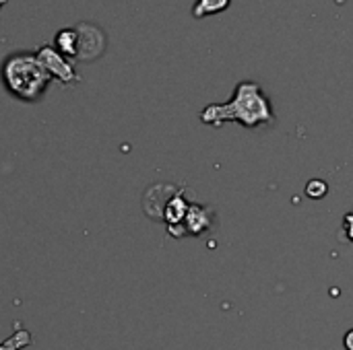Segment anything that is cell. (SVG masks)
Listing matches in <instances>:
<instances>
[{"instance_id":"cell-5","label":"cell","mask_w":353,"mask_h":350,"mask_svg":"<svg viewBox=\"0 0 353 350\" xmlns=\"http://www.w3.org/2000/svg\"><path fill=\"white\" fill-rule=\"evenodd\" d=\"M31 342V336L25 332V330H19L8 342H4V344H0V350H19L23 349V347H27Z\"/></svg>"},{"instance_id":"cell-3","label":"cell","mask_w":353,"mask_h":350,"mask_svg":"<svg viewBox=\"0 0 353 350\" xmlns=\"http://www.w3.org/2000/svg\"><path fill=\"white\" fill-rule=\"evenodd\" d=\"M39 62H41V66L48 70V74L50 72H54L58 78H62V80H70L74 74H72V70H70V66L68 64H64V60H60L52 50H41L39 52Z\"/></svg>"},{"instance_id":"cell-7","label":"cell","mask_w":353,"mask_h":350,"mask_svg":"<svg viewBox=\"0 0 353 350\" xmlns=\"http://www.w3.org/2000/svg\"><path fill=\"white\" fill-rule=\"evenodd\" d=\"M343 233H347V239L353 241V212L345 215V221H343Z\"/></svg>"},{"instance_id":"cell-1","label":"cell","mask_w":353,"mask_h":350,"mask_svg":"<svg viewBox=\"0 0 353 350\" xmlns=\"http://www.w3.org/2000/svg\"><path fill=\"white\" fill-rule=\"evenodd\" d=\"M201 120L209 126L240 122L246 128H259L275 124V113L261 85L254 80H242L228 103H213L205 107L201 111Z\"/></svg>"},{"instance_id":"cell-8","label":"cell","mask_w":353,"mask_h":350,"mask_svg":"<svg viewBox=\"0 0 353 350\" xmlns=\"http://www.w3.org/2000/svg\"><path fill=\"white\" fill-rule=\"evenodd\" d=\"M343 344H345V349L353 350V330H350L347 334H345V338H343Z\"/></svg>"},{"instance_id":"cell-6","label":"cell","mask_w":353,"mask_h":350,"mask_svg":"<svg viewBox=\"0 0 353 350\" xmlns=\"http://www.w3.org/2000/svg\"><path fill=\"white\" fill-rule=\"evenodd\" d=\"M327 192H329V186H327L323 179H312V182L306 186V196H310V198H314V200L323 198Z\"/></svg>"},{"instance_id":"cell-4","label":"cell","mask_w":353,"mask_h":350,"mask_svg":"<svg viewBox=\"0 0 353 350\" xmlns=\"http://www.w3.org/2000/svg\"><path fill=\"white\" fill-rule=\"evenodd\" d=\"M230 2L232 0H196L194 6H192V14L196 19H203V17H209V14L223 12L230 6Z\"/></svg>"},{"instance_id":"cell-2","label":"cell","mask_w":353,"mask_h":350,"mask_svg":"<svg viewBox=\"0 0 353 350\" xmlns=\"http://www.w3.org/2000/svg\"><path fill=\"white\" fill-rule=\"evenodd\" d=\"M4 80L14 95L23 99H35L48 83V70L39 60L19 56L6 62Z\"/></svg>"}]
</instances>
